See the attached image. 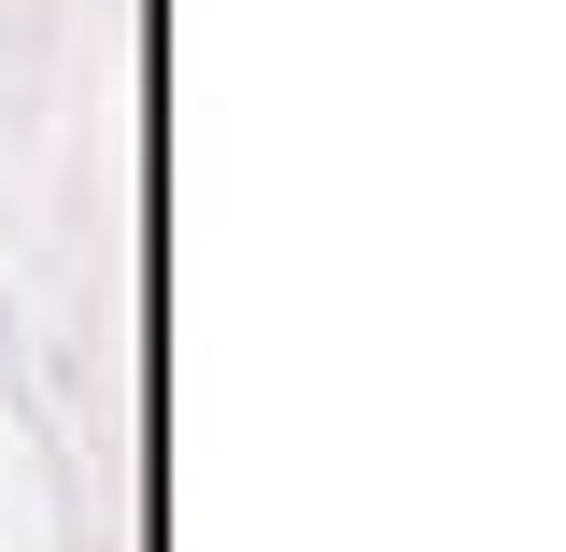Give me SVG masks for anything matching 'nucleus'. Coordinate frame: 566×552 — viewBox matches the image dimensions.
I'll use <instances>...</instances> for the list:
<instances>
[]
</instances>
